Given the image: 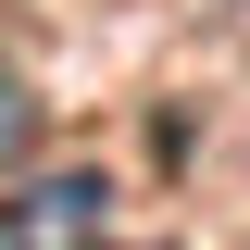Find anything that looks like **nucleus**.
Listing matches in <instances>:
<instances>
[{
    "label": "nucleus",
    "mask_w": 250,
    "mask_h": 250,
    "mask_svg": "<svg viewBox=\"0 0 250 250\" xmlns=\"http://www.w3.org/2000/svg\"><path fill=\"white\" fill-rule=\"evenodd\" d=\"M100 225H113L100 175H25L0 200V250H100Z\"/></svg>",
    "instance_id": "nucleus-1"
},
{
    "label": "nucleus",
    "mask_w": 250,
    "mask_h": 250,
    "mask_svg": "<svg viewBox=\"0 0 250 250\" xmlns=\"http://www.w3.org/2000/svg\"><path fill=\"white\" fill-rule=\"evenodd\" d=\"M25 150H38V100H25V75L0 62V175H13Z\"/></svg>",
    "instance_id": "nucleus-2"
}]
</instances>
